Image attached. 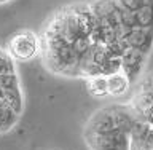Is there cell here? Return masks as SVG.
<instances>
[{"label": "cell", "mask_w": 153, "mask_h": 150, "mask_svg": "<svg viewBox=\"0 0 153 150\" xmlns=\"http://www.w3.org/2000/svg\"><path fill=\"white\" fill-rule=\"evenodd\" d=\"M40 62L70 80L143 75L153 50V0H78L56 8L40 29Z\"/></svg>", "instance_id": "6da1fadb"}, {"label": "cell", "mask_w": 153, "mask_h": 150, "mask_svg": "<svg viewBox=\"0 0 153 150\" xmlns=\"http://www.w3.org/2000/svg\"><path fill=\"white\" fill-rule=\"evenodd\" d=\"M136 115L129 102L99 107L83 125V141L89 150H131Z\"/></svg>", "instance_id": "7a4b0ae2"}, {"label": "cell", "mask_w": 153, "mask_h": 150, "mask_svg": "<svg viewBox=\"0 0 153 150\" xmlns=\"http://www.w3.org/2000/svg\"><path fill=\"white\" fill-rule=\"evenodd\" d=\"M24 109L26 98L18 64L0 46V136L18 126Z\"/></svg>", "instance_id": "3957f363"}, {"label": "cell", "mask_w": 153, "mask_h": 150, "mask_svg": "<svg viewBox=\"0 0 153 150\" xmlns=\"http://www.w3.org/2000/svg\"><path fill=\"white\" fill-rule=\"evenodd\" d=\"M5 51L11 59L19 62H30L33 59H40L42 54V38L40 34L32 29H19L10 35L5 45Z\"/></svg>", "instance_id": "277c9868"}, {"label": "cell", "mask_w": 153, "mask_h": 150, "mask_svg": "<svg viewBox=\"0 0 153 150\" xmlns=\"http://www.w3.org/2000/svg\"><path fill=\"white\" fill-rule=\"evenodd\" d=\"M108 96L115 99H120L129 93V90L134 86L131 78L124 74V72H118V74L108 75Z\"/></svg>", "instance_id": "5b68a950"}, {"label": "cell", "mask_w": 153, "mask_h": 150, "mask_svg": "<svg viewBox=\"0 0 153 150\" xmlns=\"http://www.w3.org/2000/svg\"><path fill=\"white\" fill-rule=\"evenodd\" d=\"M85 86H86L88 94L94 99H107V98H110L108 96V80H107V77H104V75L86 78Z\"/></svg>", "instance_id": "8992f818"}, {"label": "cell", "mask_w": 153, "mask_h": 150, "mask_svg": "<svg viewBox=\"0 0 153 150\" xmlns=\"http://www.w3.org/2000/svg\"><path fill=\"white\" fill-rule=\"evenodd\" d=\"M10 2H13V0H0V5H7Z\"/></svg>", "instance_id": "52a82bcc"}]
</instances>
